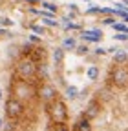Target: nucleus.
I'll return each mask as SVG.
<instances>
[{
    "label": "nucleus",
    "instance_id": "nucleus-20",
    "mask_svg": "<svg viewBox=\"0 0 128 131\" xmlns=\"http://www.w3.org/2000/svg\"><path fill=\"white\" fill-rule=\"evenodd\" d=\"M0 26H4V27H7V26H13V22H11V18H0Z\"/></svg>",
    "mask_w": 128,
    "mask_h": 131
},
{
    "label": "nucleus",
    "instance_id": "nucleus-13",
    "mask_svg": "<svg viewBox=\"0 0 128 131\" xmlns=\"http://www.w3.org/2000/svg\"><path fill=\"white\" fill-rule=\"evenodd\" d=\"M86 75H88L90 80H97L99 78V68H97V66H90L88 71H86Z\"/></svg>",
    "mask_w": 128,
    "mask_h": 131
},
{
    "label": "nucleus",
    "instance_id": "nucleus-24",
    "mask_svg": "<svg viewBox=\"0 0 128 131\" xmlns=\"http://www.w3.org/2000/svg\"><path fill=\"white\" fill-rule=\"evenodd\" d=\"M114 38H117V40H126V38H128V35H124V33H117Z\"/></svg>",
    "mask_w": 128,
    "mask_h": 131
},
{
    "label": "nucleus",
    "instance_id": "nucleus-16",
    "mask_svg": "<svg viewBox=\"0 0 128 131\" xmlns=\"http://www.w3.org/2000/svg\"><path fill=\"white\" fill-rule=\"evenodd\" d=\"M40 22H44L46 26H50V27H57V20H55V18H48V16H40Z\"/></svg>",
    "mask_w": 128,
    "mask_h": 131
},
{
    "label": "nucleus",
    "instance_id": "nucleus-23",
    "mask_svg": "<svg viewBox=\"0 0 128 131\" xmlns=\"http://www.w3.org/2000/svg\"><path fill=\"white\" fill-rule=\"evenodd\" d=\"M103 24H104V26H114V24H115V20H114V18H104V20H103Z\"/></svg>",
    "mask_w": 128,
    "mask_h": 131
},
{
    "label": "nucleus",
    "instance_id": "nucleus-27",
    "mask_svg": "<svg viewBox=\"0 0 128 131\" xmlns=\"http://www.w3.org/2000/svg\"><path fill=\"white\" fill-rule=\"evenodd\" d=\"M29 40H31V42H39V37H37V35H31Z\"/></svg>",
    "mask_w": 128,
    "mask_h": 131
},
{
    "label": "nucleus",
    "instance_id": "nucleus-28",
    "mask_svg": "<svg viewBox=\"0 0 128 131\" xmlns=\"http://www.w3.org/2000/svg\"><path fill=\"white\" fill-rule=\"evenodd\" d=\"M0 100H2V89H0Z\"/></svg>",
    "mask_w": 128,
    "mask_h": 131
},
{
    "label": "nucleus",
    "instance_id": "nucleus-29",
    "mask_svg": "<svg viewBox=\"0 0 128 131\" xmlns=\"http://www.w3.org/2000/svg\"><path fill=\"white\" fill-rule=\"evenodd\" d=\"M123 131H128V126H126V127H124V129H123Z\"/></svg>",
    "mask_w": 128,
    "mask_h": 131
},
{
    "label": "nucleus",
    "instance_id": "nucleus-2",
    "mask_svg": "<svg viewBox=\"0 0 128 131\" xmlns=\"http://www.w3.org/2000/svg\"><path fill=\"white\" fill-rule=\"evenodd\" d=\"M48 113L53 124H66L68 122V107L62 100H53L51 104H48Z\"/></svg>",
    "mask_w": 128,
    "mask_h": 131
},
{
    "label": "nucleus",
    "instance_id": "nucleus-1",
    "mask_svg": "<svg viewBox=\"0 0 128 131\" xmlns=\"http://www.w3.org/2000/svg\"><path fill=\"white\" fill-rule=\"evenodd\" d=\"M37 69H39V64L31 58V57H24L17 62V66H15V73H17L19 78L22 80H29L33 78L37 75Z\"/></svg>",
    "mask_w": 128,
    "mask_h": 131
},
{
    "label": "nucleus",
    "instance_id": "nucleus-21",
    "mask_svg": "<svg viewBox=\"0 0 128 131\" xmlns=\"http://www.w3.org/2000/svg\"><path fill=\"white\" fill-rule=\"evenodd\" d=\"M86 53H88L86 46H77V55H86Z\"/></svg>",
    "mask_w": 128,
    "mask_h": 131
},
{
    "label": "nucleus",
    "instance_id": "nucleus-22",
    "mask_svg": "<svg viewBox=\"0 0 128 131\" xmlns=\"http://www.w3.org/2000/svg\"><path fill=\"white\" fill-rule=\"evenodd\" d=\"M53 131H68V127L64 126V124H55L53 126Z\"/></svg>",
    "mask_w": 128,
    "mask_h": 131
},
{
    "label": "nucleus",
    "instance_id": "nucleus-31",
    "mask_svg": "<svg viewBox=\"0 0 128 131\" xmlns=\"http://www.w3.org/2000/svg\"><path fill=\"white\" fill-rule=\"evenodd\" d=\"M84 2H88V0H84Z\"/></svg>",
    "mask_w": 128,
    "mask_h": 131
},
{
    "label": "nucleus",
    "instance_id": "nucleus-5",
    "mask_svg": "<svg viewBox=\"0 0 128 131\" xmlns=\"http://www.w3.org/2000/svg\"><path fill=\"white\" fill-rule=\"evenodd\" d=\"M57 88L55 86H51L50 82H44V84L39 88V98L42 102H46V104H51L53 100H57Z\"/></svg>",
    "mask_w": 128,
    "mask_h": 131
},
{
    "label": "nucleus",
    "instance_id": "nucleus-11",
    "mask_svg": "<svg viewBox=\"0 0 128 131\" xmlns=\"http://www.w3.org/2000/svg\"><path fill=\"white\" fill-rule=\"evenodd\" d=\"M114 62H115V64H128V53H126V51H117V53H114Z\"/></svg>",
    "mask_w": 128,
    "mask_h": 131
},
{
    "label": "nucleus",
    "instance_id": "nucleus-10",
    "mask_svg": "<svg viewBox=\"0 0 128 131\" xmlns=\"http://www.w3.org/2000/svg\"><path fill=\"white\" fill-rule=\"evenodd\" d=\"M64 51H66L64 47H55V49H53L51 58H53L55 66H59V64H62V62H64Z\"/></svg>",
    "mask_w": 128,
    "mask_h": 131
},
{
    "label": "nucleus",
    "instance_id": "nucleus-3",
    "mask_svg": "<svg viewBox=\"0 0 128 131\" xmlns=\"http://www.w3.org/2000/svg\"><path fill=\"white\" fill-rule=\"evenodd\" d=\"M11 91H13V96H15V98H19L20 102L29 100V98L33 96V88H31V86L28 84V80H22V78L13 82Z\"/></svg>",
    "mask_w": 128,
    "mask_h": 131
},
{
    "label": "nucleus",
    "instance_id": "nucleus-26",
    "mask_svg": "<svg viewBox=\"0 0 128 131\" xmlns=\"http://www.w3.org/2000/svg\"><path fill=\"white\" fill-rule=\"evenodd\" d=\"M95 53H97V55H104V53H106V49H103V47H97V49H95Z\"/></svg>",
    "mask_w": 128,
    "mask_h": 131
},
{
    "label": "nucleus",
    "instance_id": "nucleus-19",
    "mask_svg": "<svg viewBox=\"0 0 128 131\" xmlns=\"http://www.w3.org/2000/svg\"><path fill=\"white\" fill-rule=\"evenodd\" d=\"M31 29H33L35 35H44V27H42V26H33Z\"/></svg>",
    "mask_w": 128,
    "mask_h": 131
},
{
    "label": "nucleus",
    "instance_id": "nucleus-6",
    "mask_svg": "<svg viewBox=\"0 0 128 131\" xmlns=\"http://www.w3.org/2000/svg\"><path fill=\"white\" fill-rule=\"evenodd\" d=\"M99 113H101V102L97 100V98H93V100L86 106V109H84V117L93 120V118L99 117Z\"/></svg>",
    "mask_w": 128,
    "mask_h": 131
},
{
    "label": "nucleus",
    "instance_id": "nucleus-25",
    "mask_svg": "<svg viewBox=\"0 0 128 131\" xmlns=\"http://www.w3.org/2000/svg\"><path fill=\"white\" fill-rule=\"evenodd\" d=\"M64 27H66V29H79V26H77V24H66Z\"/></svg>",
    "mask_w": 128,
    "mask_h": 131
},
{
    "label": "nucleus",
    "instance_id": "nucleus-8",
    "mask_svg": "<svg viewBox=\"0 0 128 131\" xmlns=\"http://www.w3.org/2000/svg\"><path fill=\"white\" fill-rule=\"evenodd\" d=\"M81 35H83L84 40H90V42H99L103 38V33L99 29H84Z\"/></svg>",
    "mask_w": 128,
    "mask_h": 131
},
{
    "label": "nucleus",
    "instance_id": "nucleus-14",
    "mask_svg": "<svg viewBox=\"0 0 128 131\" xmlns=\"http://www.w3.org/2000/svg\"><path fill=\"white\" fill-rule=\"evenodd\" d=\"M77 96H79V89H77L75 86L66 88V98H68V100H75Z\"/></svg>",
    "mask_w": 128,
    "mask_h": 131
},
{
    "label": "nucleus",
    "instance_id": "nucleus-15",
    "mask_svg": "<svg viewBox=\"0 0 128 131\" xmlns=\"http://www.w3.org/2000/svg\"><path fill=\"white\" fill-rule=\"evenodd\" d=\"M62 47L64 49H70V51H71V49H77V42H75V38H64V42H62Z\"/></svg>",
    "mask_w": 128,
    "mask_h": 131
},
{
    "label": "nucleus",
    "instance_id": "nucleus-7",
    "mask_svg": "<svg viewBox=\"0 0 128 131\" xmlns=\"http://www.w3.org/2000/svg\"><path fill=\"white\" fill-rule=\"evenodd\" d=\"M114 86H104V88H101L99 91H97V100L101 102V104H108V102H112L114 100V89H112Z\"/></svg>",
    "mask_w": 128,
    "mask_h": 131
},
{
    "label": "nucleus",
    "instance_id": "nucleus-17",
    "mask_svg": "<svg viewBox=\"0 0 128 131\" xmlns=\"http://www.w3.org/2000/svg\"><path fill=\"white\" fill-rule=\"evenodd\" d=\"M42 7L50 13H57V6L55 4H50V2H42Z\"/></svg>",
    "mask_w": 128,
    "mask_h": 131
},
{
    "label": "nucleus",
    "instance_id": "nucleus-4",
    "mask_svg": "<svg viewBox=\"0 0 128 131\" xmlns=\"http://www.w3.org/2000/svg\"><path fill=\"white\" fill-rule=\"evenodd\" d=\"M4 109H6V117L9 120H17V118H20L24 115V104L19 100V98H15V96H11V98L6 100V107Z\"/></svg>",
    "mask_w": 128,
    "mask_h": 131
},
{
    "label": "nucleus",
    "instance_id": "nucleus-9",
    "mask_svg": "<svg viewBox=\"0 0 128 131\" xmlns=\"http://www.w3.org/2000/svg\"><path fill=\"white\" fill-rule=\"evenodd\" d=\"M73 131H92V120L83 115V117L73 124Z\"/></svg>",
    "mask_w": 128,
    "mask_h": 131
},
{
    "label": "nucleus",
    "instance_id": "nucleus-12",
    "mask_svg": "<svg viewBox=\"0 0 128 131\" xmlns=\"http://www.w3.org/2000/svg\"><path fill=\"white\" fill-rule=\"evenodd\" d=\"M37 73H39V77H40L42 80H48V77H50V71H48V66H46L44 62H40V64H39V69H37Z\"/></svg>",
    "mask_w": 128,
    "mask_h": 131
},
{
    "label": "nucleus",
    "instance_id": "nucleus-30",
    "mask_svg": "<svg viewBox=\"0 0 128 131\" xmlns=\"http://www.w3.org/2000/svg\"><path fill=\"white\" fill-rule=\"evenodd\" d=\"M0 127H2V118H0Z\"/></svg>",
    "mask_w": 128,
    "mask_h": 131
},
{
    "label": "nucleus",
    "instance_id": "nucleus-18",
    "mask_svg": "<svg viewBox=\"0 0 128 131\" xmlns=\"http://www.w3.org/2000/svg\"><path fill=\"white\" fill-rule=\"evenodd\" d=\"M114 29H115V31H119V33H124V31H128V27H126L124 24H114Z\"/></svg>",
    "mask_w": 128,
    "mask_h": 131
},
{
    "label": "nucleus",
    "instance_id": "nucleus-32",
    "mask_svg": "<svg viewBox=\"0 0 128 131\" xmlns=\"http://www.w3.org/2000/svg\"><path fill=\"white\" fill-rule=\"evenodd\" d=\"M126 2H128V0H126Z\"/></svg>",
    "mask_w": 128,
    "mask_h": 131
}]
</instances>
